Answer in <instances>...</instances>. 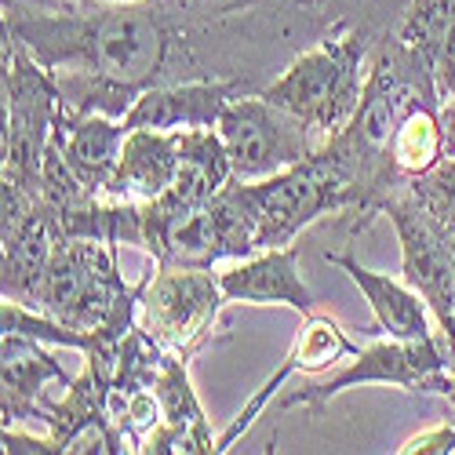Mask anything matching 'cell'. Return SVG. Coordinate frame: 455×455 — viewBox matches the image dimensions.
<instances>
[{"label":"cell","mask_w":455,"mask_h":455,"mask_svg":"<svg viewBox=\"0 0 455 455\" xmlns=\"http://www.w3.org/2000/svg\"><path fill=\"white\" fill-rule=\"evenodd\" d=\"M4 241V267H0V284H4V299H15V302H26L33 307V295H36V284H41L48 262L59 248V226L52 219V212L36 208L12 237H0Z\"/></svg>","instance_id":"ac0fdd59"},{"label":"cell","mask_w":455,"mask_h":455,"mask_svg":"<svg viewBox=\"0 0 455 455\" xmlns=\"http://www.w3.org/2000/svg\"><path fill=\"white\" fill-rule=\"evenodd\" d=\"M434 84H437L441 102L455 99V19H451L444 41L437 48V59H434Z\"/></svg>","instance_id":"7402d4cb"},{"label":"cell","mask_w":455,"mask_h":455,"mask_svg":"<svg viewBox=\"0 0 455 455\" xmlns=\"http://www.w3.org/2000/svg\"><path fill=\"white\" fill-rule=\"evenodd\" d=\"M0 357H4V427L22 423V419H48L36 397H41L48 379H59L62 387H73V379L59 368V361L41 350V339H29L19 331H4L0 343Z\"/></svg>","instance_id":"2e32d148"},{"label":"cell","mask_w":455,"mask_h":455,"mask_svg":"<svg viewBox=\"0 0 455 455\" xmlns=\"http://www.w3.org/2000/svg\"><path fill=\"white\" fill-rule=\"evenodd\" d=\"M55 139L62 146V157L92 194H106V186L121 164V149L128 139L124 121H109L99 113H77L59 102Z\"/></svg>","instance_id":"30bf717a"},{"label":"cell","mask_w":455,"mask_h":455,"mask_svg":"<svg viewBox=\"0 0 455 455\" xmlns=\"http://www.w3.org/2000/svg\"><path fill=\"white\" fill-rule=\"evenodd\" d=\"M451 19H455V0H411L404 19H401L397 36H401L404 48L415 52V59L434 66Z\"/></svg>","instance_id":"44dd1931"},{"label":"cell","mask_w":455,"mask_h":455,"mask_svg":"<svg viewBox=\"0 0 455 455\" xmlns=\"http://www.w3.org/2000/svg\"><path fill=\"white\" fill-rule=\"evenodd\" d=\"M408 109H411L408 95H404L401 81L394 77V69H387V62H379L371 69V77L364 84V99L350 121V135L361 139V146H368V149H383V146H390V139Z\"/></svg>","instance_id":"d6986e66"},{"label":"cell","mask_w":455,"mask_h":455,"mask_svg":"<svg viewBox=\"0 0 455 455\" xmlns=\"http://www.w3.org/2000/svg\"><path fill=\"white\" fill-rule=\"evenodd\" d=\"M4 175L41 194V168L55 135L59 88L52 69L4 26Z\"/></svg>","instance_id":"277c9868"},{"label":"cell","mask_w":455,"mask_h":455,"mask_svg":"<svg viewBox=\"0 0 455 455\" xmlns=\"http://www.w3.org/2000/svg\"><path fill=\"white\" fill-rule=\"evenodd\" d=\"M387 212L401 237L404 281L434 307L455 350V241L448 237V226L419 201H390Z\"/></svg>","instance_id":"9c48e42d"},{"label":"cell","mask_w":455,"mask_h":455,"mask_svg":"<svg viewBox=\"0 0 455 455\" xmlns=\"http://www.w3.org/2000/svg\"><path fill=\"white\" fill-rule=\"evenodd\" d=\"M357 354H361V350L350 343L347 331L339 328L331 317H324V314H310L307 324H302V331H299V339L291 343L284 364L267 379V387H262V390L248 401V408L237 415V423L230 427V434L219 441V451H226V448L237 441V434H244V430L255 423V415L262 411V404H267V401L277 394V387L284 383V379H291L295 371H324V368L339 364L343 357H357Z\"/></svg>","instance_id":"4fadbf2b"},{"label":"cell","mask_w":455,"mask_h":455,"mask_svg":"<svg viewBox=\"0 0 455 455\" xmlns=\"http://www.w3.org/2000/svg\"><path fill=\"white\" fill-rule=\"evenodd\" d=\"M219 277L189 267H161L139 291V328L164 350H194L222 307Z\"/></svg>","instance_id":"52a82bcc"},{"label":"cell","mask_w":455,"mask_h":455,"mask_svg":"<svg viewBox=\"0 0 455 455\" xmlns=\"http://www.w3.org/2000/svg\"><path fill=\"white\" fill-rule=\"evenodd\" d=\"M328 262H335L339 270H347L350 281L364 291L368 307L375 314V328L387 331V339H411V343H423V339H434L430 331V317L423 307V295L415 291L408 281H394L387 274H375L368 267H361L350 255H328Z\"/></svg>","instance_id":"9a60e30c"},{"label":"cell","mask_w":455,"mask_h":455,"mask_svg":"<svg viewBox=\"0 0 455 455\" xmlns=\"http://www.w3.org/2000/svg\"><path fill=\"white\" fill-rule=\"evenodd\" d=\"M361 66H364V41L361 36H339V41H328L295 59L284 69V77L274 81L262 95L274 106L288 109L291 117H299L310 132L331 139L343 128H350L364 99L368 81L361 77Z\"/></svg>","instance_id":"3957f363"},{"label":"cell","mask_w":455,"mask_h":455,"mask_svg":"<svg viewBox=\"0 0 455 455\" xmlns=\"http://www.w3.org/2000/svg\"><path fill=\"white\" fill-rule=\"evenodd\" d=\"M0 444H4V455H26V451H36V455H52V451H62V444L52 437H33V434H19V430H8L4 427V437H0Z\"/></svg>","instance_id":"cb8c5ba5"},{"label":"cell","mask_w":455,"mask_h":455,"mask_svg":"<svg viewBox=\"0 0 455 455\" xmlns=\"http://www.w3.org/2000/svg\"><path fill=\"white\" fill-rule=\"evenodd\" d=\"M448 371H451V394H448V401H451V408H455V357H451V368H448Z\"/></svg>","instance_id":"d4e9b609"},{"label":"cell","mask_w":455,"mask_h":455,"mask_svg":"<svg viewBox=\"0 0 455 455\" xmlns=\"http://www.w3.org/2000/svg\"><path fill=\"white\" fill-rule=\"evenodd\" d=\"M230 182H234V168H230V154H226L219 132L189 128V132H182L175 182L168 186L164 197H157V204L197 208V204H208L212 197H219Z\"/></svg>","instance_id":"e0dca14e"},{"label":"cell","mask_w":455,"mask_h":455,"mask_svg":"<svg viewBox=\"0 0 455 455\" xmlns=\"http://www.w3.org/2000/svg\"><path fill=\"white\" fill-rule=\"evenodd\" d=\"M444 154V132H441V121L430 106H411L394 139H390V157L401 172L408 175H427Z\"/></svg>","instance_id":"ffe728a7"},{"label":"cell","mask_w":455,"mask_h":455,"mask_svg":"<svg viewBox=\"0 0 455 455\" xmlns=\"http://www.w3.org/2000/svg\"><path fill=\"white\" fill-rule=\"evenodd\" d=\"M234 84H179V88H146L135 95L124 124L154 128V132H189V128H215Z\"/></svg>","instance_id":"5bb4252c"},{"label":"cell","mask_w":455,"mask_h":455,"mask_svg":"<svg viewBox=\"0 0 455 455\" xmlns=\"http://www.w3.org/2000/svg\"><path fill=\"white\" fill-rule=\"evenodd\" d=\"M255 226V248H284L299 230L343 201V179L321 161H299L277 175L230 186Z\"/></svg>","instance_id":"5b68a950"},{"label":"cell","mask_w":455,"mask_h":455,"mask_svg":"<svg viewBox=\"0 0 455 455\" xmlns=\"http://www.w3.org/2000/svg\"><path fill=\"white\" fill-rule=\"evenodd\" d=\"M106 4H139V0H106Z\"/></svg>","instance_id":"484cf974"},{"label":"cell","mask_w":455,"mask_h":455,"mask_svg":"<svg viewBox=\"0 0 455 455\" xmlns=\"http://www.w3.org/2000/svg\"><path fill=\"white\" fill-rule=\"evenodd\" d=\"M397 451L401 455H448L455 451V427H434L427 434H415Z\"/></svg>","instance_id":"603a6c76"},{"label":"cell","mask_w":455,"mask_h":455,"mask_svg":"<svg viewBox=\"0 0 455 455\" xmlns=\"http://www.w3.org/2000/svg\"><path fill=\"white\" fill-rule=\"evenodd\" d=\"M4 26L52 69L66 109L95 113V102H102L109 117L132 109L128 92L154 77L168 48L161 19L132 4L36 15L22 22L4 19Z\"/></svg>","instance_id":"6da1fadb"},{"label":"cell","mask_w":455,"mask_h":455,"mask_svg":"<svg viewBox=\"0 0 455 455\" xmlns=\"http://www.w3.org/2000/svg\"><path fill=\"white\" fill-rule=\"evenodd\" d=\"M179 146H182V132L132 128L106 194L113 201H132V204H149L164 197L179 172Z\"/></svg>","instance_id":"7c38bea8"},{"label":"cell","mask_w":455,"mask_h":455,"mask_svg":"<svg viewBox=\"0 0 455 455\" xmlns=\"http://www.w3.org/2000/svg\"><path fill=\"white\" fill-rule=\"evenodd\" d=\"M139 288H128L106 241L62 237L48 270L36 284L33 310H41L77 331H99L109 324H132Z\"/></svg>","instance_id":"7a4b0ae2"},{"label":"cell","mask_w":455,"mask_h":455,"mask_svg":"<svg viewBox=\"0 0 455 455\" xmlns=\"http://www.w3.org/2000/svg\"><path fill=\"white\" fill-rule=\"evenodd\" d=\"M451 364L444 361V354L437 350L434 339L423 343H411V339H387V343H375L368 350H361L354 357V364H347L335 379H328L324 387H307L291 397H284V408L295 404H310V408H324L335 394H343L350 387H364V383H394L404 390H419V394H451Z\"/></svg>","instance_id":"ba28073f"},{"label":"cell","mask_w":455,"mask_h":455,"mask_svg":"<svg viewBox=\"0 0 455 455\" xmlns=\"http://www.w3.org/2000/svg\"><path fill=\"white\" fill-rule=\"evenodd\" d=\"M226 302H251V307H291L299 314L314 310V295L299 277L295 248H267L262 255L237 262L219 274Z\"/></svg>","instance_id":"8fae6325"},{"label":"cell","mask_w":455,"mask_h":455,"mask_svg":"<svg viewBox=\"0 0 455 455\" xmlns=\"http://www.w3.org/2000/svg\"><path fill=\"white\" fill-rule=\"evenodd\" d=\"M215 132L230 154L234 182L267 179L310 157V128L267 95L230 99Z\"/></svg>","instance_id":"8992f818"}]
</instances>
